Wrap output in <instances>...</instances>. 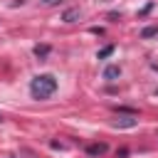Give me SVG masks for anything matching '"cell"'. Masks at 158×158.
<instances>
[{
    "label": "cell",
    "instance_id": "1",
    "mask_svg": "<svg viewBox=\"0 0 158 158\" xmlns=\"http://www.w3.org/2000/svg\"><path fill=\"white\" fill-rule=\"evenodd\" d=\"M54 91H57V79L52 74H37L30 81V94L35 99H49Z\"/></svg>",
    "mask_w": 158,
    "mask_h": 158
},
{
    "label": "cell",
    "instance_id": "2",
    "mask_svg": "<svg viewBox=\"0 0 158 158\" xmlns=\"http://www.w3.org/2000/svg\"><path fill=\"white\" fill-rule=\"evenodd\" d=\"M101 77H104L106 81H114V79H118V77H121V67H118V64H109V67L104 69V74H101Z\"/></svg>",
    "mask_w": 158,
    "mask_h": 158
},
{
    "label": "cell",
    "instance_id": "3",
    "mask_svg": "<svg viewBox=\"0 0 158 158\" xmlns=\"http://www.w3.org/2000/svg\"><path fill=\"white\" fill-rule=\"evenodd\" d=\"M109 148H106V143H91L89 148H86V153L91 156V158H96V156H104Z\"/></svg>",
    "mask_w": 158,
    "mask_h": 158
},
{
    "label": "cell",
    "instance_id": "4",
    "mask_svg": "<svg viewBox=\"0 0 158 158\" xmlns=\"http://www.w3.org/2000/svg\"><path fill=\"white\" fill-rule=\"evenodd\" d=\"M79 7H69V10H64V15H62V20L64 22H74V20H79Z\"/></svg>",
    "mask_w": 158,
    "mask_h": 158
},
{
    "label": "cell",
    "instance_id": "5",
    "mask_svg": "<svg viewBox=\"0 0 158 158\" xmlns=\"http://www.w3.org/2000/svg\"><path fill=\"white\" fill-rule=\"evenodd\" d=\"M156 35H158V25H148V27L141 30V37H143V40H151V37H156Z\"/></svg>",
    "mask_w": 158,
    "mask_h": 158
},
{
    "label": "cell",
    "instance_id": "6",
    "mask_svg": "<svg viewBox=\"0 0 158 158\" xmlns=\"http://www.w3.org/2000/svg\"><path fill=\"white\" fill-rule=\"evenodd\" d=\"M114 126H126V128H131V126H136V118L123 116V118H116V121H114Z\"/></svg>",
    "mask_w": 158,
    "mask_h": 158
},
{
    "label": "cell",
    "instance_id": "7",
    "mask_svg": "<svg viewBox=\"0 0 158 158\" xmlns=\"http://www.w3.org/2000/svg\"><path fill=\"white\" fill-rule=\"evenodd\" d=\"M32 52H35V57H40V59H42V57H47V54H49V44H37Z\"/></svg>",
    "mask_w": 158,
    "mask_h": 158
},
{
    "label": "cell",
    "instance_id": "8",
    "mask_svg": "<svg viewBox=\"0 0 158 158\" xmlns=\"http://www.w3.org/2000/svg\"><path fill=\"white\" fill-rule=\"evenodd\" d=\"M114 49H116L114 44H106L104 49H99V54H96V57H99V59H106V57H111V54H114Z\"/></svg>",
    "mask_w": 158,
    "mask_h": 158
},
{
    "label": "cell",
    "instance_id": "9",
    "mask_svg": "<svg viewBox=\"0 0 158 158\" xmlns=\"http://www.w3.org/2000/svg\"><path fill=\"white\" fill-rule=\"evenodd\" d=\"M151 10H153V2H148V5H146V7H143V10H141V12H138V15H141V17H143V15H148V12H151Z\"/></svg>",
    "mask_w": 158,
    "mask_h": 158
},
{
    "label": "cell",
    "instance_id": "10",
    "mask_svg": "<svg viewBox=\"0 0 158 158\" xmlns=\"http://www.w3.org/2000/svg\"><path fill=\"white\" fill-rule=\"evenodd\" d=\"M44 2H47V5H54V2H59V0H44Z\"/></svg>",
    "mask_w": 158,
    "mask_h": 158
},
{
    "label": "cell",
    "instance_id": "11",
    "mask_svg": "<svg viewBox=\"0 0 158 158\" xmlns=\"http://www.w3.org/2000/svg\"><path fill=\"white\" fill-rule=\"evenodd\" d=\"M156 94H158V89H156Z\"/></svg>",
    "mask_w": 158,
    "mask_h": 158
}]
</instances>
